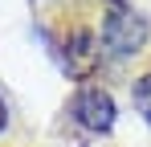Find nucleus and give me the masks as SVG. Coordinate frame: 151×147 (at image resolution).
Returning <instances> with one entry per match:
<instances>
[{
	"instance_id": "obj_1",
	"label": "nucleus",
	"mask_w": 151,
	"mask_h": 147,
	"mask_svg": "<svg viewBox=\"0 0 151 147\" xmlns=\"http://www.w3.org/2000/svg\"><path fill=\"white\" fill-rule=\"evenodd\" d=\"M147 41V24L139 21L135 12H127V8H114L106 24H102V45L110 49V53H135V49Z\"/></svg>"
},
{
	"instance_id": "obj_2",
	"label": "nucleus",
	"mask_w": 151,
	"mask_h": 147,
	"mask_svg": "<svg viewBox=\"0 0 151 147\" xmlns=\"http://www.w3.org/2000/svg\"><path fill=\"white\" fill-rule=\"evenodd\" d=\"M74 119L86 131H94V135L110 131L114 127V98L106 94V90H82L78 102H74Z\"/></svg>"
},
{
	"instance_id": "obj_3",
	"label": "nucleus",
	"mask_w": 151,
	"mask_h": 147,
	"mask_svg": "<svg viewBox=\"0 0 151 147\" xmlns=\"http://www.w3.org/2000/svg\"><path fill=\"white\" fill-rule=\"evenodd\" d=\"M65 61H70V74L74 78H86V74L98 66V37L90 29H74L70 33V45H65Z\"/></svg>"
},
{
	"instance_id": "obj_4",
	"label": "nucleus",
	"mask_w": 151,
	"mask_h": 147,
	"mask_svg": "<svg viewBox=\"0 0 151 147\" xmlns=\"http://www.w3.org/2000/svg\"><path fill=\"white\" fill-rule=\"evenodd\" d=\"M135 110H139V115L151 122V74L135 82Z\"/></svg>"
},
{
	"instance_id": "obj_5",
	"label": "nucleus",
	"mask_w": 151,
	"mask_h": 147,
	"mask_svg": "<svg viewBox=\"0 0 151 147\" xmlns=\"http://www.w3.org/2000/svg\"><path fill=\"white\" fill-rule=\"evenodd\" d=\"M0 131H4V102H0Z\"/></svg>"
},
{
	"instance_id": "obj_6",
	"label": "nucleus",
	"mask_w": 151,
	"mask_h": 147,
	"mask_svg": "<svg viewBox=\"0 0 151 147\" xmlns=\"http://www.w3.org/2000/svg\"><path fill=\"white\" fill-rule=\"evenodd\" d=\"M114 4H119V0H114ZM119 8H123V4H119Z\"/></svg>"
}]
</instances>
